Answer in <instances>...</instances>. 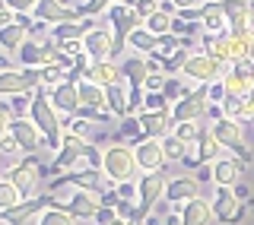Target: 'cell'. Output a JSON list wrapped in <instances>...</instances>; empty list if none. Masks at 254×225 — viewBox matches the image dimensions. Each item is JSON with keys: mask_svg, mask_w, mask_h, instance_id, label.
<instances>
[{"mask_svg": "<svg viewBox=\"0 0 254 225\" xmlns=\"http://www.w3.org/2000/svg\"><path fill=\"white\" fill-rule=\"evenodd\" d=\"M143 111H172V102L162 92H146L143 99Z\"/></svg>", "mask_w": 254, "mask_h": 225, "instance_id": "7bdbcfd3", "label": "cell"}, {"mask_svg": "<svg viewBox=\"0 0 254 225\" xmlns=\"http://www.w3.org/2000/svg\"><path fill=\"white\" fill-rule=\"evenodd\" d=\"M226 70H229V63L210 57V54H203V51H194L188 57L185 70H181V76L190 79V83H197V86H206V83H219V79L226 76Z\"/></svg>", "mask_w": 254, "mask_h": 225, "instance_id": "277c9868", "label": "cell"}, {"mask_svg": "<svg viewBox=\"0 0 254 225\" xmlns=\"http://www.w3.org/2000/svg\"><path fill=\"white\" fill-rule=\"evenodd\" d=\"M133 10H137V16H140L143 22H146L153 13H159V10H162V0H140V3L133 6Z\"/></svg>", "mask_w": 254, "mask_h": 225, "instance_id": "f6af8a7d", "label": "cell"}, {"mask_svg": "<svg viewBox=\"0 0 254 225\" xmlns=\"http://www.w3.org/2000/svg\"><path fill=\"white\" fill-rule=\"evenodd\" d=\"M26 42H29V26H22V22H10L0 29V48L6 54H19V48Z\"/></svg>", "mask_w": 254, "mask_h": 225, "instance_id": "4316f807", "label": "cell"}, {"mask_svg": "<svg viewBox=\"0 0 254 225\" xmlns=\"http://www.w3.org/2000/svg\"><path fill=\"white\" fill-rule=\"evenodd\" d=\"M153 35H172V29H175V16L172 13H165V10H159V13H153L146 22H143Z\"/></svg>", "mask_w": 254, "mask_h": 225, "instance_id": "e575fe53", "label": "cell"}, {"mask_svg": "<svg viewBox=\"0 0 254 225\" xmlns=\"http://www.w3.org/2000/svg\"><path fill=\"white\" fill-rule=\"evenodd\" d=\"M16 203H22V194L16 190V184L10 178H0V213L13 210Z\"/></svg>", "mask_w": 254, "mask_h": 225, "instance_id": "d590c367", "label": "cell"}, {"mask_svg": "<svg viewBox=\"0 0 254 225\" xmlns=\"http://www.w3.org/2000/svg\"><path fill=\"white\" fill-rule=\"evenodd\" d=\"M156 45H159V35H153L146 26H140L130 38H127V48H130L133 54H140V57H149V54L156 51Z\"/></svg>", "mask_w": 254, "mask_h": 225, "instance_id": "83f0119b", "label": "cell"}, {"mask_svg": "<svg viewBox=\"0 0 254 225\" xmlns=\"http://www.w3.org/2000/svg\"><path fill=\"white\" fill-rule=\"evenodd\" d=\"M45 57H48V42L29 38V42L19 48V63L22 67H45Z\"/></svg>", "mask_w": 254, "mask_h": 225, "instance_id": "f1b7e54d", "label": "cell"}, {"mask_svg": "<svg viewBox=\"0 0 254 225\" xmlns=\"http://www.w3.org/2000/svg\"><path fill=\"white\" fill-rule=\"evenodd\" d=\"M210 222H216L210 200L197 197V200H190V203L181 206V225H210Z\"/></svg>", "mask_w": 254, "mask_h": 225, "instance_id": "7402d4cb", "label": "cell"}, {"mask_svg": "<svg viewBox=\"0 0 254 225\" xmlns=\"http://www.w3.org/2000/svg\"><path fill=\"white\" fill-rule=\"evenodd\" d=\"M143 99H146V89H130L127 92V117L143 111Z\"/></svg>", "mask_w": 254, "mask_h": 225, "instance_id": "ee69618b", "label": "cell"}, {"mask_svg": "<svg viewBox=\"0 0 254 225\" xmlns=\"http://www.w3.org/2000/svg\"><path fill=\"white\" fill-rule=\"evenodd\" d=\"M83 79L92 83V86L108 89V86H115V83H124V73H121V63L118 60H92Z\"/></svg>", "mask_w": 254, "mask_h": 225, "instance_id": "5bb4252c", "label": "cell"}, {"mask_svg": "<svg viewBox=\"0 0 254 225\" xmlns=\"http://www.w3.org/2000/svg\"><path fill=\"white\" fill-rule=\"evenodd\" d=\"M111 225H130V222H124V219H115V222H111Z\"/></svg>", "mask_w": 254, "mask_h": 225, "instance_id": "94428289", "label": "cell"}, {"mask_svg": "<svg viewBox=\"0 0 254 225\" xmlns=\"http://www.w3.org/2000/svg\"><path fill=\"white\" fill-rule=\"evenodd\" d=\"M133 156H137L140 171H162L165 165V152H162V140H143L140 146H133Z\"/></svg>", "mask_w": 254, "mask_h": 225, "instance_id": "9a60e30c", "label": "cell"}, {"mask_svg": "<svg viewBox=\"0 0 254 225\" xmlns=\"http://www.w3.org/2000/svg\"><path fill=\"white\" fill-rule=\"evenodd\" d=\"M238 210H242V200L235 197L232 187H216V200H213V216L222 225H232Z\"/></svg>", "mask_w": 254, "mask_h": 225, "instance_id": "ac0fdd59", "label": "cell"}, {"mask_svg": "<svg viewBox=\"0 0 254 225\" xmlns=\"http://www.w3.org/2000/svg\"><path fill=\"white\" fill-rule=\"evenodd\" d=\"M242 124H254V92L245 99V114H242Z\"/></svg>", "mask_w": 254, "mask_h": 225, "instance_id": "816d5d0a", "label": "cell"}, {"mask_svg": "<svg viewBox=\"0 0 254 225\" xmlns=\"http://www.w3.org/2000/svg\"><path fill=\"white\" fill-rule=\"evenodd\" d=\"M210 130H213V136H216L222 146L229 149V156H238V159H245V162L251 159L248 133H245V124H242V120H229V117H222V120H216V124L210 127Z\"/></svg>", "mask_w": 254, "mask_h": 225, "instance_id": "5b68a950", "label": "cell"}, {"mask_svg": "<svg viewBox=\"0 0 254 225\" xmlns=\"http://www.w3.org/2000/svg\"><path fill=\"white\" fill-rule=\"evenodd\" d=\"M222 114H226L229 120H242L245 99H238V95H226V99H222Z\"/></svg>", "mask_w": 254, "mask_h": 225, "instance_id": "60d3db41", "label": "cell"}, {"mask_svg": "<svg viewBox=\"0 0 254 225\" xmlns=\"http://www.w3.org/2000/svg\"><path fill=\"white\" fill-rule=\"evenodd\" d=\"M137 190H140V219L146 222L149 219V210L159 203V200H165V190H169V178H165V171H146L143 178L137 181Z\"/></svg>", "mask_w": 254, "mask_h": 225, "instance_id": "8992f818", "label": "cell"}, {"mask_svg": "<svg viewBox=\"0 0 254 225\" xmlns=\"http://www.w3.org/2000/svg\"><path fill=\"white\" fill-rule=\"evenodd\" d=\"M79 102L83 108H99V111H108V99H105V89L102 86H92V83H79Z\"/></svg>", "mask_w": 254, "mask_h": 225, "instance_id": "4dcf8cb0", "label": "cell"}, {"mask_svg": "<svg viewBox=\"0 0 254 225\" xmlns=\"http://www.w3.org/2000/svg\"><path fill=\"white\" fill-rule=\"evenodd\" d=\"M190 92H194V86H185V79H181V76H169V79H165V89H162V95L172 102V108L178 105L181 99H188Z\"/></svg>", "mask_w": 254, "mask_h": 225, "instance_id": "836d02e7", "label": "cell"}, {"mask_svg": "<svg viewBox=\"0 0 254 225\" xmlns=\"http://www.w3.org/2000/svg\"><path fill=\"white\" fill-rule=\"evenodd\" d=\"M64 54H67V57H83L86 54V48H83V38H76V42H61L58 45Z\"/></svg>", "mask_w": 254, "mask_h": 225, "instance_id": "7dc6e473", "label": "cell"}, {"mask_svg": "<svg viewBox=\"0 0 254 225\" xmlns=\"http://www.w3.org/2000/svg\"><path fill=\"white\" fill-rule=\"evenodd\" d=\"M108 16H99V26L86 32L83 48H86V57L89 60H111V51H115V32L108 29Z\"/></svg>", "mask_w": 254, "mask_h": 225, "instance_id": "52a82bcc", "label": "cell"}, {"mask_svg": "<svg viewBox=\"0 0 254 225\" xmlns=\"http://www.w3.org/2000/svg\"><path fill=\"white\" fill-rule=\"evenodd\" d=\"M32 99H35V92L13 95V99H10V111H13V117H29V111H32Z\"/></svg>", "mask_w": 254, "mask_h": 225, "instance_id": "ab89813d", "label": "cell"}, {"mask_svg": "<svg viewBox=\"0 0 254 225\" xmlns=\"http://www.w3.org/2000/svg\"><path fill=\"white\" fill-rule=\"evenodd\" d=\"M35 19H42L48 22V26H61V22H83L86 16L83 10H70V6H64L61 0H38V6H35Z\"/></svg>", "mask_w": 254, "mask_h": 225, "instance_id": "8fae6325", "label": "cell"}, {"mask_svg": "<svg viewBox=\"0 0 254 225\" xmlns=\"http://www.w3.org/2000/svg\"><path fill=\"white\" fill-rule=\"evenodd\" d=\"M86 146H89V140H83V136L76 133H64V146L58 149V159H54V171L64 174V171H73L76 162H83L86 156Z\"/></svg>", "mask_w": 254, "mask_h": 225, "instance_id": "30bf717a", "label": "cell"}, {"mask_svg": "<svg viewBox=\"0 0 254 225\" xmlns=\"http://www.w3.org/2000/svg\"><path fill=\"white\" fill-rule=\"evenodd\" d=\"M99 26V19H83V22H61V26H51V42H76V38H86V32Z\"/></svg>", "mask_w": 254, "mask_h": 225, "instance_id": "cb8c5ba5", "label": "cell"}, {"mask_svg": "<svg viewBox=\"0 0 254 225\" xmlns=\"http://www.w3.org/2000/svg\"><path fill=\"white\" fill-rule=\"evenodd\" d=\"M197 197H200V181L197 178L185 174V178H172L169 181V190H165V200H169V203L185 206V203H190V200H197Z\"/></svg>", "mask_w": 254, "mask_h": 225, "instance_id": "ffe728a7", "label": "cell"}, {"mask_svg": "<svg viewBox=\"0 0 254 225\" xmlns=\"http://www.w3.org/2000/svg\"><path fill=\"white\" fill-rule=\"evenodd\" d=\"M140 124H143V133L146 140H165V136L175 133V117L172 111H140Z\"/></svg>", "mask_w": 254, "mask_h": 225, "instance_id": "4fadbf2b", "label": "cell"}, {"mask_svg": "<svg viewBox=\"0 0 254 225\" xmlns=\"http://www.w3.org/2000/svg\"><path fill=\"white\" fill-rule=\"evenodd\" d=\"M61 83H67V70L64 67H42V86L45 89H51V86H61Z\"/></svg>", "mask_w": 254, "mask_h": 225, "instance_id": "b9f144b4", "label": "cell"}, {"mask_svg": "<svg viewBox=\"0 0 254 225\" xmlns=\"http://www.w3.org/2000/svg\"><path fill=\"white\" fill-rule=\"evenodd\" d=\"M206 92H210V105H222V99H226V86L219 83H206Z\"/></svg>", "mask_w": 254, "mask_h": 225, "instance_id": "c3c4849f", "label": "cell"}, {"mask_svg": "<svg viewBox=\"0 0 254 225\" xmlns=\"http://www.w3.org/2000/svg\"><path fill=\"white\" fill-rule=\"evenodd\" d=\"M197 181H200V184L213 181V165H200V171H197Z\"/></svg>", "mask_w": 254, "mask_h": 225, "instance_id": "9f6ffc18", "label": "cell"}, {"mask_svg": "<svg viewBox=\"0 0 254 225\" xmlns=\"http://www.w3.org/2000/svg\"><path fill=\"white\" fill-rule=\"evenodd\" d=\"M22 92H35L29 86L26 70H10V73H0V99H13V95Z\"/></svg>", "mask_w": 254, "mask_h": 225, "instance_id": "484cf974", "label": "cell"}, {"mask_svg": "<svg viewBox=\"0 0 254 225\" xmlns=\"http://www.w3.org/2000/svg\"><path fill=\"white\" fill-rule=\"evenodd\" d=\"M121 140H127V146H140L143 140H146V133H143V124H140V114H130L121 120V130H118Z\"/></svg>", "mask_w": 254, "mask_h": 225, "instance_id": "1f68e13d", "label": "cell"}, {"mask_svg": "<svg viewBox=\"0 0 254 225\" xmlns=\"http://www.w3.org/2000/svg\"><path fill=\"white\" fill-rule=\"evenodd\" d=\"M121 73H124L127 89H143L146 79H149V63H146V57H140V54H130V57L121 60Z\"/></svg>", "mask_w": 254, "mask_h": 225, "instance_id": "44dd1931", "label": "cell"}, {"mask_svg": "<svg viewBox=\"0 0 254 225\" xmlns=\"http://www.w3.org/2000/svg\"><path fill=\"white\" fill-rule=\"evenodd\" d=\"M175 10H190V6H203L206 0H172Z\"/></svg>", "mask_w": 254, "mask_h": 225, "instance_id": "db71d44e", "label": "cell"}, {"mask_svg": "<svg viewBox=\"0 0 254 225\" xmlns=\"http://www.w3.org/2000/svg\"><path fill=\"white\" fill-rule=\"evenodd\" d=\"M10 136L19 143L22 152H29V156H35V152L45 146V136H42V130H38L35 124H32V117H13Z\"/></svg>", "mask_w": 254, "mask_h": 225, "instance_id": "7c38bea8", "label": "cell"}, {"mask_svg": "<svg viewBox=\"0 0 254 225\" xmlns=\"http://www.w3.org/2000/svg\"><path fill=\"white\" fill-rule=\"evenodd\" d=\"M175 136H178V140H185L188 146H194V143L203 136L200 120H188V124H178V127H175Z\"/></svg>", "mask_w": 254, "mask_h": 225, "instance_id": "8d00e7d4", "label": "cell"}, {"mask_svg": "<svg viewBox=\"0 0 254 225\" xmlns=\"http://www.w3.org/2000/svg\"><path fill=\"white\" fill-rule=\"evenodd\" d=\"M165 225H181V213H172V216H165Z\"/></svg>", "mask_w": 254, "mask_h": 225, "instance_id": "91938a15", "label": "cell"}, {"mask_svg": "<svg viewBox=\"0 0 254 225\" xmlns=\"http://www.w3.org/2000/svg\"><path fill=\"white\" fill-rule=\"evenodd\" d=\"M6 178L16 184V190L22 194V200H35V197L45 194L42 178H58V171H54V165H42L35 156H26L22 162H16L10 171H6Z\"/></svg>", "mask_w": 254, "mask_h": 225, "instance_id": "7a4b0ae2", "label": "cell"}, {"mask_svg": "<svg viewBox=\"0 0 254 225\" xmlns=\"http://www.w3.org/2000/svg\"><path fill=\"white\" fill-rule=\"evenodd\" d=\"M51 105L61 111L64 117H73L79 108H83V102H79V83H61L51 89Z\"/></svg>", "mask_w": 254, "mask_h": 225, "instance_id": "2e32d148", "label": "cell"}, {"mask_svg": "<svg viewBox=\"0 0 254 225\" xmlns=\"http://www.w3.org/2000/svg\"><path fill=\"white\" fill-rule=\"evenodd\" d=\"M206 117H210L213 124H216V120H222V117H226V114H222V105H210V108H206Z\"/></svg>", "mask_w": 254, "mask_h": 225, "instance_id": "6f0895ef", "label": "cell"}, {"mask_svg": "<svg viewBox=\"0 0 254 225\" xmlns=\"http://www.w3.org/2000/svg\"><path fill=\"white\" fill-rule=\"evenodd\" d=\"M61 3H64V6H70V10H83L89 0H61Z\"/></svg>", "mask_w": 254, "mask_h": 225, "instance_id": "680465c9", "label": "cell"}, {"mask_svg": "<svg viewBox=\"0 0 254 225\" xmlns=\"http://www.w3.org/2000/svg\"><path fill=\"white\" fill-rule=\"evenodd\" d=\"M0 225H6V219H3V216H0Z\"/></svg>", "mask_w": 254, "mask_h": 225, "instance_id": "6125c7cd", "label": "cell"}, {"mask_svg": "<svg viewBox=\"0 0 254 225\" xmlns=\"http://www.w3.org/2000/svg\"><path fill=\"white\" fill-rule=\"evenodd\" d=\"M118 3H124V0H89V3L83 6V16L86 19H99L102 13H108L111 6H118Z\"/></svg>", "mask_w": 254, "mask_h": 225, "instance_id": "f35d334b", "label": "cell"}, {"mask_svg": "<svg viewBox=\"0 0 254 225\" xmlns=\"http://www.w3.org/2000/svg\"><path fill=\"white\" fill-rule=\"evenodd\" d=\"M242 174H245V159L238 156H226L213 165V184L216 187H235L242 181Z\"/></svg>", "mask_w": 254, "mask_h": 225, "instance_id": "e0dca14e", "label": "cell"}, {"mask_svg": "<svg viewBox=\"0 0 254 225\" xmlns=\"http://www.w3.org/2000/svg\"><path fill=\"white\" fill-rule=\"evenodd\" d=\"M0 152H22V149H19V143L6 133V136H0Z\"/></svg>", "mask_w": 254, "mask_h": 225, "instance_id": "f5cc1de1", "label": "cell"}, {"mask_svg": "<svg viewBox=\"0 0 254 225\" xmlns=\"http://www.w3.org/2000/svg\"><path fill=\"white\" fill-rule=\"evenodd\" d=\"M10 124H13L10 99H0V136H6V133H10Z\"/></svg>", "mask_w": 254, "mask_h": 225, "instance_id": "bcb514c9", "label": "cell"}, {"mask_svg": "<svg viewBox=\"0 0 254 225\" xmlns=\"http://www.w3.org/2000/svg\"><path fill=\"white\" fill-rule=\"evenodd\" d=\"M29 117H32V124L42 130L48 149H61L64 146V114L51 105V89H45V86H42V89H35Z\"/></svg>", "mask_w": 254, "mask_h": 225, "instance_id": "6da1fadb", "label": "cell"}, {"mask_svg": "<svg viewBox=\"0 0 254 225\" xmlns=\"http://www.w3.org/2000/svg\"><path fill=\"white\" fill-rule=\"evenodd\" d=\"M222 10L229 16V32L242 38L254 35V0H222Z\"/></svg>", "mask_w": 254, "mask_h": 225, "instance_id": "ba28073f", "label": "cell"}, {"mask_svg": "<svg viewBox=\"0 0 254 225\" xmlns=\"http://www.w3.org/2000/svg\"><path fill=\"white\" fill-rule=\"evenodd\" d=\"M38 225H76V219L67 210H45L38 216Z\"/></svg>", "mask_w": 254, "mask_h": 225, "instance_id": "74e56055", "label": "cell"}, {"mask_svg": "<svg viewBox=\"0 0 254 225\" xmlns=\"http://www.w3.org/2000/svg\"><path fill=\"white\" fill-rule=\"evenodd\" d=\"M118 219V210H115V206H102V210L99 213H95V225H111V222H115Z\"/></svg>", "mask_w": 254, "mask_h": 225, "instance_id": "f907efd6", "label": "cell"}, {"mask_svg": "<svg viewBox=\"0 0 254 225\" xmlns=\"http://www.w3.org/2000/svg\"><path fill=\"white\" fill-rule=\"evenodd\" d=\"M222 152H226V146L213 136V130H203V136L194 143V156H197L200 165H216L222 159Z\"/></svg>", "mask_w": 254, "mask_h": 225, "instance_id": "603a6c76", "label": "cell"}, {"mask_svg": "<svg viewBox=\"0 0 254 225\" xmlns=\"http://www.w3.org/2000/svg\"><path fill=\"white\" fill-rule=\"evenodd\" d=\"M102 171L108 174L111 184H130L137 181V156H133V146L127 143H115V146L105 149V162H102Z\"/></svg>", "mask_w": 254, "mask_h": 225, "instance_id": "3957f363", "label": "cell"}, {"mask_svg": "<svg viewBox=\"0 0 254 225\" xmlns=\"http://www.w3.org/2000/svg\"><path fill=\"white\" fill-rule=\"evenodd\" d=\"M127 92H130V89H127V83H115V86H108V89H105L108 111L115 117H121V120L127 117Z\"/></svg>", "mask_w": 254, "mask_h": 225, "instance_id": "f546056e", "label": "cell"}, {"mask_svg": "<svg viewBox=\"0 0 254 225\" xmlns=\"http://www.w3.org/2000/svg\"><path fill=\"white\" fill-rule=\"evenodd\" d=\"M162 152H165V162H185V159L190 156V146L172 133V136H165V140H162Z\"/></svg>", "mask_w": 254, "mask_h": 225, "instance_id": "d6a6232c", "label": "cell"}, {"mask_svg": "<svg viewBox=\"0 0 254 225\" xmlns=\"http://www.w3.org/2000/svg\"><path fill=\"white\" fill-rule=\"evenodd\" d=\"M48 210V200H45V194L42 197H35V200H22V203H16L13 210H6V213H0L6 219V225H26V222H32L35 216H42Z\"/></svg>", "mask_w": 254, "mask_h": 225, "instance_id": "d6986e66", "label": "cell"}, {"mask_svg": "<svg viewBox=\"0 0 254 225\" xmlns=\"http://www.w3.org/2000/svg\"><path fill=\"white\" fill-rule=\"evenodd\" d=\"M206 108H210V92H206V86H194V92H190L188 99H181L178 105L172 108V117H175V124L200 120L206 114Z\"/></svg>", "mask_w": 254, "mask_h": 225, "instance_id": "9c48e42d", "label": "cell"}, {"mask_svg": "<svg viewBox=\"0 0 254 225\" xmlns=\"http://www.w3.org/2000/svg\"><path fill=\"white\" fill-rule=\"evenodd\" d=\"M6 6H10L13 13H35L38 0H6Z\"/></svg>", "mask_w": 254, "mask_h": 225, "instance_id": "681fc988", "label": "cell"}, {"mask_svg": "<svg viewBox=\"0 0 254 225\" xmlns=\"http://www.w3.org/2000/svg\"><path fill=\"white\" fill-rule=\"evenodd\" d=\"M200 26H203V32H210V35H222V32H229V16H226V10H222V3L206 0Z\"/></svg>", "mask_w": 254, "mask_h": 225, "instance_id": "d4e9b609", "label": "cell"}, {"mask_svg": "<svg viewBox=\"0 0 254 225\" xmlns=\"http://www.w3.org/2000/svg\"><path fill=\"white\" fill-rule=\"evenodd\" d=\"M232 190H235V197H238V200H242V203H245V200H248V197H251V187H248V184H242V181H238V184H235V187H232Z\"/></svg>", "mask_w": 254, "mask_h": 225, "instance_id": "11a10c76", "label": "cell"}]
</instances>
